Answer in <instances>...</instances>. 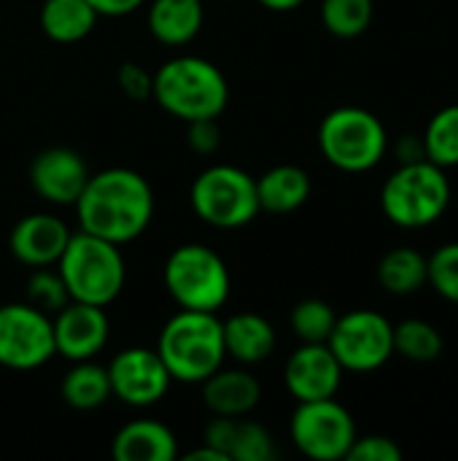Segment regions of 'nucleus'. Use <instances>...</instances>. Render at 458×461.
<instances>
[{"mask_svg": "<svg viewBox=\"0 0 458 461\" xmlns=\"http://www.w3.org/2000/svg\"><path fill=\"white\" fill-rule=\"evenodd\" d=\"M157 354L162 357L173 381L202 384L227 359L221 319L208 311L181 308L162 327Z\"/></svg>", "mask_w": 458, "mask_h": 461, "instance_id": "obj_3", "label": "nucleus"}, {"mask_svg": "<svg viewBox=\"0 0 458 461\" xmlns=\"http://www.w3.org/2000/svg\"><path fill=\"white\" fill-rule=\"evenodd\" d=\"M397 157H400V165L402 162H416V159H427L424 157V143L418 135H405L402 143L397 146Z\"/></svg>", "mask_w": 458, "mask_h": 461, "instance_id": "obj_36", "label": "nucleus"}, {"mask_svg": "<svg viewBox=\"0 0 458 461\" xmlns=\"http://www.w3.org/2000/svg\"><path fill=\"white\" fill-rule=\"evenodd\" d=\"M192 211L216 230H240L259 216L256 178L235 165L205 167L189 189Z\"/></svg>", "mask_w": 458, "mask_h": 461, "instance_id": "obj_8", "label": "nucleus"}, {"mask_svg": "<svg viewBox=\"0 0 458 461\" xmlns=\"http://www.w3.org/2000/svg\"><path fill=\"white\" fill-rule=\"evenodd\" d=\"M310 176L300 165H275L256 178L259 208L267 213H294L310 197Z\"/></svg>", "mask_w": 458, "mask_h": 461, "instance_id": "obj_22", "label": "nucleus"}, {"mask_svg": "<svg viewBox=\"0 0 458 461\" xmlns=\"http://www.w3.org/2000/svg\"><path fill=\"white\" fill-rule=\"evenodd\" d=\"M327 346L346 373H375L394 357V324L378 311H348L337 316Z\"/></svg>", "mask_w": 458, "mask_h": 461, "instance_id": "obj_10", "label": "nucleus"}, {"mask_svg": "<svg viewBox=\"0 0 458 461\" xmlns=\"http://www.w3.org/2000/svg\"><path fill=\"white\" fill-rule=\"evenodd\" d=\"M378 284L394 297H410L427 286V254L410 246L391 249L378 262Z\"/></svg>", "mask_w": 458, "mask_h": 461, "instance_id": "obj_25", "label": "nucleus"}, {"mask_svg": "<svg viewBox=\"0 0 458 461\" xmlns=\"http://www.w3.org/2000/svg\"><path fill=\"white\" fill-rule=\"evenodd\" d=\"M148 0H89V5L97 11V16H127L132 11H138L140 5H146Z\"/></svg>", "mask_w": 458, "mask_h": 461, "instance_id": "obj_35", "label": "nucleus"}, {"mask_svg": "<svg viewBox=\"0 0 458 461\" xmlns=\"http://www.w3.org/2000/svg\"><path fill=\"white\" fill-rule=\"evenodd\" d=\"M89 176L86 159L67 146L43 149L30 162V186L51 205H76Z\"/></svg>", "mask_w": 458, "mask_h": 461, "instance_id": "obj_15", "label": "nucleus"}, {"mask_svg": "<svg viewBox=\"0 0 458 461\" xmlns=\"http://www.w3.org/2000/svg\"><path fill=\"white\" fill-rule=\"evenodd\" d=\"M375 14L373 0H321L324 30L335 38L351 41L367 32Z\"/></svg>", "mask_w": 458, "mask_h": 461, "instance_id": "obj_28", "label": "nucleus"}, {"mask_svg": "<svg viewBox=\"0 0 458 461\" xmlns=\"http://www.w3.org/2000/svg\"><path fill=\"white\" fill-rule=\"evenodd\" d=\"M356 435L359 432L351 411L335 397L297 402V411L289 421V438L294 448L313 461L346 459Z\"/></svg>", "mask_w": 458, "mask_h": 461, "instance_id": "obj_9", "label": "nucleus"}, {"mask_svg": "<svg viewBox=\"0 0 458 461\" xmlns=\"http://www.w3.org/2000/svg\"><path fill=\"white\" fill-rule=\"evenodd\" d=\"M78 227L116 246L138 240L154 219V189L130 167L92 173L76 200Z\"/></svg>", "mask_w": 458, "mask_h": 461, "instance_id": "obj_1", "label": "nucleus"}, {"mask_svg": "<svg viewBox=\"0 0 458 461\" xmlns=\"http://www.w3.org/2000/svg\"><path fill=\"white\" fill-rule=\"evenodd\" d=\"M186 143L194 154L200 157H211L219 151L221 146V127L219 119H197V122H186Z\"/></svg>", "mask_w": 458, "mask_h": 461, "instance_id": "obj_34", "label": "nucleus"}, {"mask_svg": "<svg viewBox=\"0 0 458 461\" xmlns=\"http://www.w3.org/2000/svg\"><path fill=\"white\" fill-rule=\"evenodd\" d=\"M105 370L111 381V394L130 408H151L162 402L173 384L157 348L146 346L119 351Z\"/></svg>", "mask_w": 458, "mask_h": 461, "instance_id": "obj_12", "label": "nucleus"}, {"mask_svg": "<svg viewBox=\"0 0 458 461\" xmlns=\"http://www.w3.org/2000/svg\"><path fill=\"white\" fill-rule=\"evenodd\" d=\"M346 370L335 359L327 343H300V348L286 359L283 384L297 402L337 397Z\"/></svg>", "mask_w": 458, "mask_h": 461, "instance_id": "obj_14", "label": "nucleus"}, {"mask_svg": "<svg viewBox=\"0 0 458 461\" xmlns=\"http://www.w3.org/2000/svg\"><path fill=\"white\" fill-rule=\"evenodd\" d=\"M202 402L213 416H248L262 402V384L248 370H216L202 381Z\"/></svg>", "mask_w": 458, "mask_h": 461, "instance_id": "obj_18", "label": "nucleus"}, {"mask_svg": "<svg viewBox=\"0 0 458 461\" xmlns=\"http://www.w3.org/2000/svg\"><path fill=\"white\" fill-rule=\"evenodd\" d=\"M221 330H224L227 357H232L240 365H259V362L270 359L275 351V343H278L275 327L265 316L251 313V311L224 319Z\"/></svg>", "mask_w": 458, "mask_h": 461, "instance_id": "obj_21", "label": "nucleus"}, {"mask_svg": "<svg viewBox=\"0 0 458 461\" xmlns=\"http://www.w3.org/2000/svg\"><path fill=\"white\" fill-rule=\"evenodd\" d=\"M111 454L116 461H173L178 456V438L162 421L138 419L116 432Z\"/></svg>", "mask_w": 458, "mask_h": 461, "instance_id": "obj_19", "label": "nucleus"}, {"mask_svg": "<svg viewBox=\"0 0 458 461\" xmlns=\"http://www.w3.org/2000/svg\"><path fill=\"white\" fill-rule=\"evenodd\" d=\"M227 461H273L275 440L267 427L246 416H216L205 427V440Z\"/></svg>", "mask_w": 458, "mask_h": 461, "instance_id": "obj_17", "label": "nucleus"}, {"mask_svg": "<svg viewBox=\"0 0 458 461\" xmlns=\"http://www.w3.org/2000/svg\"><path fill=\"white\" fill-rule=\"evenodd\" d=\"M67 286L70 300L108 308L127 284V265L121 246L89 235L84 230L73 232L62 257L54 265Z\"/></svg>", "mask_w": 458, "mask_h": 461, "instance_id": "obj_5", "label": "nucleus"}, {"mask_svg": "<svg viewBox=\"0 0 458 461\" xmlns=\"http://www.w3.org/2000/svg\"><path fill=\"white\" fill-rule=\"evenodd\" d=\"M54 327V351L67 362H84L94 359L111 335V321L105 308L76 303L70 300L62 311L51 319Z\"/></svg>", "mask_w": 458, "mask_h": 461, "instance_id": "obj_13", "label": "nucleus"}, {"mask_svg": "<svg viewBox=\"0 0 458 461\" xmlns=\"http://www.w3.org/2000/svg\"><path fill=\"white\" fill-rule=\"evenodd\" d=\"M421 143H424V157L429 162L440 165L443 170L458 167V103L440 108L429 119Z\"/></svg>", "mask_w": 458, "mask_h": 461, "instance_id": "obj_27", "label": "nucleus"}, {"mask_svg": "<svg viewBox=\"0 0 458 461\" xmlns=\"http://www.w3.org/2000/svg\"><path fill=\"white\" fill-rule=\"evenodd\" d=\"M148 32L170 49L192 43L205 22L202 0H148Z\"/></svg>", "mask_w": 458, "mask_h": 461, "instance_id": "obj_20", "label": "nucleus"}, {"mask_svg": "<svg viewBox=\"0 0 458 461\" xmlns=\"http://www.w3.org/2000/svg\"><path fill=\"white\" fill-rule=\"evenodd\" d=\"M59 394L65 405H70L73 411H97L113 397L108 370L94 359L73 362V367L65 373L59 384Z\"/></svg>", "mask_w": 458, "mask_h": 461, "instance_id": "obj_24", "label": "nucleus"}, {"mask_svg": "<svg viewBox=\"0 0 458 461\" xmlns=\"http://www.w3.org/2000/svg\"><path fill=\"white\" fill-rule=\"evenodd\" d=\"M335 321H337L335 308L319 297L300 300L289 316L292 332L297 335L300 343H327L335 330Z\"/></svg>", "mask_w": 458, "mask_h": 461, "instance_id": "obj_29", "label": "nucleus"}, {"mask_svg": "<svg viewBox=\"0 0 458 461\" xmlns=\"http://www.w3.org/2000/svg\"><path fill=\"white\" fill-rule=\"evenodd\" d=\"M454 189L448 170L429 159L402 162L381 186V211L400 230H424L440 221Z\"/></svg>", "mask_w": 458, "mask_h": 461, "instance_id": "obj_4", "label": "nucleus"}, {"mask_svg": "<svg viewBox=\"0 0 458 461\" xmlns=\"http://www.w3.org/2000/svg\"><path fill=\"white\" fill-rule=\"evenodd\" d=\"M348 461H402L405 454L397 446V440L386 438V435H364L354 440L351 451H348Z\"/></svg>", "mask_w": 458, "mask_h": 461, "instance_id": "obj_32", "label": "nucleus"}, {"mask_svg": "<svg viewBox=\"0 0 458 461\" xmlns=\"http://www.w3.org/2000/svg\"><path fill=\"white\" fill-rule=\"evenodd\" d=\"M151 97L165 113L181 122L219 119L229 103V84L211 59L178 54L154 70Z\"/></svg>", "mask_w": 458, "mask_h": 461, "instance_id": "obj_2", "label": "nucleus"}, {"mask_svg": "<svg viewBox=\"0 0 458 461\" xmlns=\"http://www.w3.org/2000/svg\"><path fill=\"white\" fill-rule=\"evenodd\" d=\"M97 19L100 16L89 0H43L38 14L43 35L54 43L84 41L94 30Z\"/></svg>", "mask_w": 458, "mask_h": 461, "instance_id": "obj_23", "label": "nucleus"}, {"mask_svg": "<svg viewBox=\"0 0 458 461\" xmlns=\"http://www.w3.org/2000/svg\"><path fill=\"white\" fill-rule=\"evenodd\" d=\"M162 284L178 308L208 313H219L232 289L224 257L202 243H184L170 251L162 267Z\"/></svg>", "mask_w": 458, "mask_h": 461, "instance_id": "obj_6", "label": "nucleus"}, {"mask_svg": "<svg viewBox=\"0 0 458 461\" xmlns=\"http://www.w3.org/2000/svg\"><path fill=\"white\" fill-rule=\"evenodd\" d=\"M27 303L35 305L38 311L54 316L57 311H62L70 303L67 286L59 276V270L54 267H35L32 276L27 278Z\"/></svg>", "mask_w": 458, "mask_h": 461, "instance_id": "obj_31", "label": "nucleus"}, {"mask_svg": "<svg viewBox=\"0 0 458 461\" xmlns=\"http://www.w3.org/2000/svg\"><path fill=\"white\" fill-rule=\"evenodd\" d=\"M256 3H262L267 11H275V14H286V11H294V8H300L305 0H256Z\"/></svg>", "mask_w": 458, "mask_h": 461, "instance_id": "obj_38", "label": "nucleus"}, {"mask_svg": "<svg viewBox=\"0 0 458 461\" xmlns=\"http://www.w3.org/2000/svg\"><path fill=\"white\" fill-rule=\"evenodd\" d=\"M319 149L324 159L343 173H367L389 151V132L381 116L359 105H340L319 124Z\"/></svg>", "mask_w": 458, "mask_h": 461, "instance_id": "obj_7", "label": "nucleus"}, {"mask_svg": "<svg viewBox=\"0 0 458 461\" xmlns=\"http://www.w3.org/2000/svg\"><path fill=\"white\" fill-rule=\"evenodd\" d=\"M445 340L443 332L424 321V319H405L394 324V354H400L408 362L429 365L443 357Z\"/></svg>", "mask_w": 458, "mask_h": 461, "instance_id": "obj_26", "label": "nucleus"}, {"mask_svg": "<svg viewBox=\"0 0 458 461\" xmlns=\"http://www.w3.org/2000/svg\"><path fill=\"white\" fill-rule=\"evenodd\" d=\"M54 351L51 316L30 303L0 305V365L8 370H38Z\"/></svg>", "mask_w": 458, "mask_h": 461, "instance_id": "obj_11", "label": "nucleus"}, {"mask_svg": "<svg viewBox=\"0 0 458 461\" xmlns=\"http://www.w3.org/2000/svg\"><path fill=\"white\" fill-rule=\"evenodd\" d=\"M184 461H227L224 459V454H219L213 446H208V443H202L200 448H194V451H189Z\"/></svg>", "mask_w": 458, "mask_h": 461, "instance_id": "obj_37", "label": "nucleus"}, {"mask_svg": "<svg viewBox=\"0 0 458 461\" xmlns=\"http://www.w3.org/2000/svg\"><path fill=\"white\" fill-rule=\"evenodd\" d=\"M427 286L437 297L458 305V240L443 243L427 257Z\"/></svg>", "mask_w": 458, "mask_h": 461, "instance_id": "obj_30", "label": "nucleus"}, {"mask_svg": "<svg viewBox=\"0 0 458 461\" xmlns=\"http://www.w3.org/2000/svg\"><path fill=\"white\" fill-rule=\"evenodd\" d=\"M116 81H119V89H121L130 100H135V103L151 100L154 73L146 70L143 65H138V62H121V65H119V73H116Z\"/></svg>", "mask_w": 458, "mask_h": 461, "instance_id": "obj_33", "label": "nucleus"}, {"mask_svg": "<svg viewBox=\"0 0 458 461\" xmlns=\"http://www.w3.org/2000/svg\"><path fill=\"white\" fill-rule=\"evenodd\" d=\"M67 224L54 213H27L22 216L8 238L13 259L24 267H54L70 240Z\"/></svg>", "mask_w": 458, "mask_h": 461, "instance_id": "obj_16", "label": "nucleus"}]
</instances>
